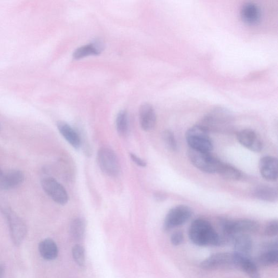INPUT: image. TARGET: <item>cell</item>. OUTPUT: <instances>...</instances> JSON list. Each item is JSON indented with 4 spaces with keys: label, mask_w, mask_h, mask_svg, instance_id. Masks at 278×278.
I'll return each mask as SVG.
<instances>
[{
    "label": "cell",
    "mask_w": 278,
    "mask_h": 278,
    "mask_svg": "<svg viewBox=\"0 0 278 278\" xmlns=\"http://www.w3.org/2000/svg\"><path fill=\"white\" fill-rule=\"evenodd\" d=\"M4 269L2 265H0V278H4Z\"/></svg>",
    "instance_id": "32"
},
{
    "label": "cell",
    "mask_w": 278,
    "mask_h": 278,
    "mask_svg": "<svg viewBox=\"0 0 278 278\" xmlns=\"http://www.w3.org/2000/svg\"><path fill=\"white\" fill-rule=\"evenodd\" d=\"M186 138L190 149L210 153L213 150L212 139L207 130L200 125L189 129Z\"/></svg>",
    "instance_id": "4"
},
{
    "label": "cell",
    "mask_w": 278,
    "mask_h": 278,
    "mask_svg": "<svg viewBox=\"0 0 278 278\" xmlns=\"http://www.w3.org/2000/svg\"><path fill=\"white\" fill-rule=\"evenodd\" d=\"M189 237L194 244L198 246H220L224 243L211 223L203 219H196L191 224Z\"/></svg>",
    "instance_id": "1"
},
{
    "label": "cell",
    "mask_w": 278,
    "mask_h": 278,
    "mask_svg": "<svg viewBox=\"0 0 278 278\" xmlns=\"http://www.w3.org/2000/svg\"><path fill=\"white\" fill-rule=\"evenodd\" d=\"M3 173V171H2V169L0 168V176L2 175Z\"/></svg>",
    "instance_id": "33"
},
{
    "label": "cell",
    "mask_w": 278,
    "mask_h": 278,
    "mask_svg": "<svg viewBox=\"0 0 278 278\" xmlns=\"http://www.w3.org/2000/svg\"><path fill=\"white\" fill-rule=\"evenodd\" d=\"M25 180L24 173L18 170L8 171L0 176V189L11 190L20 186Z\"/></svg>",
    "instance_id": "13"
},
{
    "label": "cell",
    "mask_w": 278,
    "mask_h": 278,
    "mask_svg": "<svg viewBox=\"0 0 278 278\" xmlns=\"http://www.w3.org/2000/svg\"><path fill=\"white\" fill-rule=\"evenodd\" d=\"M139 121L145 131H150L156 124V117L153 107L149 103L142 104L139 109Z\"/></svg>",
    "instance_id": "14"
},
{
    "label": "cell",
    "mask_w": 278,
    "mask_h": 278,
    "mask_svg": "<svg viewBox=\"0 0 278 278\" xmlns=\"http://www.w3.org/2000/svg\"><path fill=\"white\" fill-rule=\"evenodd\" d=\"M102 50L100 41H94L90 44L77 49L74 52L73 57L75 59H80L87 56L99 55Z\"/></svg>",
    "instance_id": "20"
},
{
    "label": "cell",
    "mask_w": 278,
    "mask_h": 278,
    "mask_svg": "<svg viewBox=\"0 0 278 278\" xmlns=\"http://www.w3.org/2000/svg\"><path fill=\"white\" fill-rule=\"evenodd\" d=\"M0 211L6 217L13 242L15 245H20L27 234L25 223L13 211L6 199L2 196H0Z\"/></svg>",
    "instance_id": "3"
},
{
    "label": "cell",
    "mask_w": 278,
    "mask_h": 278,
    "mask_svg": "<svg viewBox=\"0 0 278 278\" xmlns=\"http://www.w3.org/2000/svg\"><path fill=\"white\" fill-rule=\"evenodd\" d=\"M163 142L168 149L172 152L178 150V144L175 135L170 130H165L163 132Z\"/></svg>",
    "instance_id": "26"
},
{
    "label": "cell",
    "mask_w": 278,
    "mask_h": 278,
    "mask_svg": "<svg viewBox=\"0 0 278 278\" xmlns=\"http://www.w3.org/2000/svg\"><path fill=\"white\" fill-rule=\"evenodd\" d=\"M217 173L223 179L228 180H239L242 177V172L238 169L230 164L223 162Z\"/></svg>",
    "instance_id": "22"
},
{
    "label": "cell",
    "mask_w": 278,
    "mask_h": 278,
    "mask_svg": "<svg viewBox=\"0 0 278 278\" xmlns=\"http://www.w3.org/2000/svg\"><path fill=\"white\" fill-rule=\"evenodd\" d=\"M41 184L43 191L54 202L62 205L68 202L69 197L66 190L55 179L43 178Z\"/></svg>",
    "instance_id": "9"
},
{
    "label": "cell",
    "mask_w": 278,
    "mask_h": 278,
    "mask_svg": "<svg viewBox=\"0 0 278 278\" xmlns=\"http://www.w3.org/2000/svg\"><path fill=\"white\" fill-rule=\"evenodd\" d=\"M200 267L206 270H213L223 267H235L234 253H215L200 264Z\"/></svg>",
    "instance_id": "10"
},
{
    "label": "cell",
    "mask_w": 278,
    "mask_h": 278,
    "mask_svg": "<svg viewBox=\"0 0 278 278\" xmlns=\"http://www.w3.org/2000/svg\"><path fill=\"white\" fill-rule=\"evenodd\" d=\"M85 222L82 218H76L71 224L70 231L72 238L77 241L82 240L85 231Z\"/></svg>",
    "instance_id": "23"
},
{
    "label": "cell",
    "mask_w": 278,
    "mask_h": 278,
    "mask_svg": "<svg viewBox=\"0 0 278 278\" xmlns=\"http://www.w3.org/2000/svg\"><path fill=\"white\" fill-rule=\"evenodd\" d=\"M239 143L249 150L258 153L262 151L263 144L259 135L250 129H243L237 134Z\"/></svg>",
    "instance_id": "11"
},
{
    "label": "cell",
    "mask_w": 278,
    "mask_h": 278,
    "mask_svg": "<svg viewBox=\"0 0 278 278\" xmlns=\"http://www.w3.org/2000/svg\"><path fill=\"white\" fill-rule=\"evenodd\" d=\"M233 120V115L229 110L216 107L207 113L199 125L208 132L224 133L231 128Z\"/></svg>",
    "instance_id": "2"
},
{
    "label": "cell",
    "mask_w": 278,
    "mask_h": 278,
    "mask_svg": "<svg viewBox=\"0 0 278 278\" xmlns=\"http://www.w3.org/2000/svg\"><path fill=\"white\" fill-rule=\"evenodd\" d=\"M116 126L120 135L124 136L128 131L129 120L127 112L125 110L119 112L116 119Z\"/></svg>",
    "instance_id": "24"
},
{
    "label": "cell",
    "mask_w": 278,
    "mask_h": 278,
    "mask_svg": "<svg viewBox=\"0 0 278 278\" xmlns=\"http://www.w3.org/2000/svg\"><path fill=\"white\" fill-rule=\"evenodd\" d=\"M130 158L138 166L145 168L146 167V163L142 158L133 153L130 154Z\"/></svg>",
    "instance_id": "30"
},
{
    "label": "cell",
    "mask_w": 278,
    "mask_h": 278,
    "mask_svg": "<svg viewBox=\"0 0 278 278\" xmlns=\"http://www.w3.org/2000/svg\"><path fill=\"white\" fill-rule=\"evenodd\" d=\"M40 253L46 260L55 259L58 254V247L55 242L50 239L43 240L39 246Z\"/></svg>",
    "instance_id": "21"
},
{
    "label": "cell",
    "mask_w": 278,
    "mask_h": 278,
    "mask_svg": "<svg viewBox=\"0 0 278 278\" xmlns=\"http://www.w3.org/2000/svg\"><path fill=\"white\" fill-rule=\"evenodd\" d=\"M240 14L243 21L250 24L258 22L261 16L259 6L256 4L251 2L242 5Z\"/></svg>",
    "instance_id": "18"
},
{
    "label": "cell",
    "mask_w": 278,
    "mask_h": 278,
    "mask_svg": "<svg viewBox=\"0 0 278 278\" xmlns=\"http://www.w3.org/2000/svg\"><path fill=\"white\" fill-rule=\"evenodd\" d=\"M189 159L199 170L207 173H217L222 161L215 157L210 152L189 149Z\"/></svg>",
    "instance_id": "5"
},
{
    "label": "cell",
    "mask_w": 278,
    "mask_h": 278,
    "mask_svg": "<svg viewBox=\"0 0 278 278\" xmlns=\"http://www.w3.org/2000/svg\"><path fill=\"white\" fill-rule=\"evenodd\" d=\"M57 127L60 133L71 146L75 149H80L81 146V139L74 129L62 121L58 122Z\"/></svg>",
    "instance_id": "17"
},
{
    "label": "cell",
    "mask_w": 278,
    "mask_h": 278,
    "mask_svg": "<svg viewBox=\"0 0 278 278\" xmlns=\"http://www.w3.org/2000/svg\"><path fill=\"white\" fill-rule=\"evenodd\" d=\"M233 253L235 258V267L244 272L249 278H261L258 267L248 257Z\"/></svg>",
    "instance_id": "16"
},
{
    "label": "cell",
    "mask_w": 278,
    "mask_h": 278,
    "mask_svg": "<svg viewBox=\"0 0 278 278\" xmlns=\"http://www.w3.org/2000/svg\"><path fill=\"white\" fill-rule=\"evenodd\" d=\"M191 208L186 205H179L173 207L169 211L165 217L163 227L165 231L184 224L192 216Z\"/></svg>",
    "instance_id": "8"
},
{
    "label": "cell",
    "mask_w": 278,
    "mask_h": 278,
    "mask_svg": "<svg viewBox=\"0 0 278 278\" xmlns=\"http://www.w3.org/2000/svg\"><path fill=\"white\" fill-rule=\"evenodd\" d=\"M220 225L223 233L230 239L240 234L256 233L259 229V223L250 219L230 220L222 219Z\"/></svg>",
    "instance_id": "6"
},
{
    "label": "cell",
    "mask_w": 278,
    "mask_h": 278,
    "mask_svg": "<svg viewBox=\"0 0 278 278\" xmlns=\"http://www.w3.org/2000/svg\"><path fill=\"white\" fill-rule=\"evenodd\" d=\"M154 197L156 201L163 202L165 200H166L168 196L166 194L160 192L159 191V192H156L154 194Z\"/></svg>",
    "instance_id": "31"
},
{
    "label": "cell",
    "mask_w": 278,
    "mask_h": 278,
    "mask_svg": "<svg viewBox=\"0 0 278 278\" xmlns=\"http://www.w3.org/2000/svg\"><path fill=\"white\" fill-rule=\"evenodd\" d=\"M259 262L265 266L276 265L278 263L277 249H269L259 257Z\"/></svg>",
    "instance_id": "25"
},
{
    "label": "cell",
    "mask_w": 278,
    "mask_h": 278,
    "mask_svg": "<svg viewBox=\"0 0 278 278\" xmlns=\"http://www.w3.org/2000/svg\"><path fill=\"white\" fill-rule=\"evenodd\" d=\"M278 232V222L277 220L269 222L265 227V233L268 237H274L277 236Z\"/></svg>",
    "instance_id": "28"
},
{
    "label": "cell",
    "mask_w": 278,
    "mask_h": 278,
    "mask_svg": "<svg viewBox=\"0 0 278 278\" xmlns=\"http://www.w3.org/2000/svg\"><path fill=\"white\" fill-rule=\"evenodd\" d=\"M259 171L266 180L274 181L277 179V160L273 156H264L259 162Z\"/></svg>",
    "instance_id": "12"
},
{
    "label": "cell",
    "mask_w": 278,
    "mask_h": 278,
    "mask_svg": "<svg viewBox=\"0 0 278 278\" xmlns=\"http://www.w3.org/2000/svg\"><path fill=\"white\" fill-rule=\"evenodd\" d=\"M231 239L233 242L234 253L243 257H248L253 248V240L249 235L247 234H238Z\"/></svg>",
    "instance_id": "15"
},
{
    "label": "cell",
    "mask_w": 278,
    "mask_h": 278,
    "mask_svg": "<svg viewBox=\"0 0 278 278\" xmlns=\"http://www.w3.org/2000/svg\"><path fill=\"white\" fill-rule=\"evenodd\" d=\"M99 166L102 171L110 177H116L120 170V163L115 153L108 147H102L97 155Z\"/></svg>",
    "instance_id": "7"
},
{
    "label": "cell",
    "mask_w": 278,
    "mask_h": 278,
    "mask_svg": "<svg viewBox=\"0 0 278 278\" xmlns=\"http://www.w3.org/2000/svg\"><path fill=\"white\" fill-rule=\"evenodd\" d=\"M73 257L78 265L83 267L85 264V250L80 245H75L72 250Z\"/></svg>",
    "instance_id": "27"
},
{
    "label": "cell",
    "mask_w": 278,
    "mask_h": 278,
    "mask_svg": "<svg viewBox=\"0 0 278 278\" xmlns=\"http://www.w3.org/2000/svg\"><path fill=\"white\" fill-rule=\"evenodd\" d=\"M184 234L181 231L173 233L171 237V242L173 246H178L184 241Z\"/></svg>",
    "instance_id": "29"
},
{
    "label": "cell",
    "mask_w": 278,
    "mask_h": 278,
    "mask_svg": "<svg viewBox=\"0 0 278 278\" xmlns=\"http://www.w3.org/2000/svg\"><path fill=\"white\" fill-rule=\"evenodd\" d=\"M253 195L260 201L274 202L277 199V191L275 188L267 186H260L255 188Z\"/></svg>",
    "instance_id": "19"
}]
</instances>
